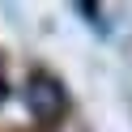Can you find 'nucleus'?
<instances>
[{"mask_svg":"<svg viewBox=\"0 0 132 132\" xmlns=\"http://www.w3.org/2000/svg\"><path fill=\"white\" fill-rule=\"evenodd\" d=\"M26 106L34 111V119H43V123L60 119V111H64V89H60V81H51L47 72H38V77L26 85Z\"/></svg>","mask_w":132,"mask_h":132,"instance_id":"f257e3e1","label":"nucleus"},{"mask_svg":"<svg viewBox=\"0 0 132 132\" xmlns=\"http://www.w3.org/2000/svg\"><path fill=\"white\" fill-rule=\"evenodd\" d=\"M4 94H9V85H4V77H0V102H4Z\"/></svg>","mask_w":132,"mask_h":132,"instance_id":"f03ea898","label":"nucleus"}]
</instances>
